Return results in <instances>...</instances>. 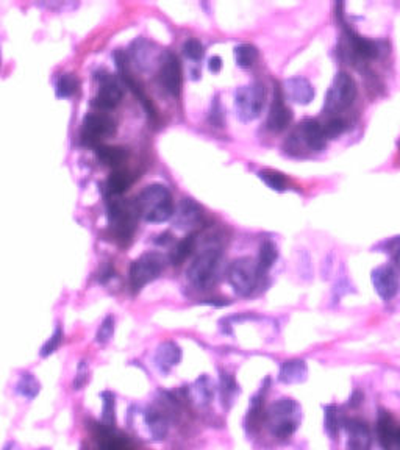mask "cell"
<instances>
[{"mask_svg":"<svg viewBox=\"0 0 400 450\" xmlns=\"http://www.w3.org/2000/svg\"><path fill=\"white\" fill-rule=\"evenodd\" d=\"M135 206L141 218L152 224L169 221L174 214L172 194L162 183H152L144 188L136 197Z\"/></svg>","mask_w":400,"mask_h":450,"instance_id":"6da1fadb","label":"cell"},{"mask_svg":"<svg viewBox=\"0 0 400 450\" xmlns=\"http://www.w3.org/2000/svg\"><path fill=\"white\" fill-rule=\"evenodd\" d=\"M302 422V407L291 397L275 400L268 409L265 424L270 435L277 439H288L298 431Z\"/></svg>","mask_w":400,"mask_h":450,"instance_id":"7a4b0ae2","label":"cell"},{"mask_svg":"<svg viewBox=\"0 0 400 450\" xmlns=\"http://www.w3.org/2000/svg\"><path fill=\"white\" fill-rule=\"evenodd\" d=\"M222 252L218 247H206L191 261L186 269V278L191 286L200 291L210 289L219 277V264Z\"/></svg>","mask_w":400,"mask_h":450,"instance_id":"3957f363","label":"cell"},{"mask_svg":"<svg viewBox=\"0 0 400 450\" xmlns=\"http://www.w3.org/2000/svg\"><path fill=\"white\" fill-rule=\"evenodd\" d=\"M107 216L115 239L122 246L129 244L135 233V218L140 216L135 204L125 202L119 196H111L107 204Z\"/></svg>","mask_w":400,"mask_h":450,"instance_id":"277c9868","label":"cell"},{"mask_svg":"<svg viewBox=\"0 0 400 450\" xmlns=\"http://www.w3.org/2000/svg\"><path fill=\"white\" fill-rule=\"evenodd\" d=\"M263 276L265 274L261 272L258 261L249 258V256L236 258L228 268L230 285L233 291L241 297H249L257 291Z\"/></svg>","mask_w":400,"mask_h":450,"instance_id":"5b68a950","label":"cell"},{"mask_svg":"<svg viewBox=\"0 0 400 450\" xmlns=\"http://www.w3.org/2000/svg\"><path fill=\"white\" fill-rule=\"evenodd\" d=\"M266 103V90L261 82L241 86L235 94V107L238 117L244 122L257 119Z\"/></svg>","mask_w":400,"mask_h":450,"instance_id":"8992f818","label":"cell"},{"mask_svg":"<svg viewBox=\"0 0 400 450\" xmlns=\"http://www.w3.org/2000/svg\"><path fill=\"white\" fill-rule=\"evenodd\" d=\"M164 271V258L157 252H147L136 258L130 266V286L133 293L141 289L159 277Z\"/></svg>","mask_w":400,"mask_h":450,"instance_id":"52a82bcc","label":"cell"},{"mask_svg":"<svg viewBox=\"0 0 400 450\" xmlns=\"http://www.w3.org/2000/svg\"><path fill=\"white\" fill-rule=\"evenodd\" d=\"M357 99V83L347 72H338L325 98V111L338 112L349 108Z\"/></svg>","mask_w":400,"mask_h":450,"instance_id":"ba28073f","label":"cell"},{"mask_svg":"<svg viewBox=\"0 0 400 450\" xmlns=\"http://www.w3.org/2000/svg\"><path fill=\"white\" fill-rule=\"evenodd\" d=\"M116 133V122L113 117L103 112H93V115H86L82 122V142L86 146L98 147L100 144L111 138Z\"/></svg>","mask_w":400,"mask_h":450,"instance_id":"9c48e42d","label":"cell"},{"mask_svg":"<svg viewBox=\"0 0 400 450\" xmlns=\"http://www.w3.org/2000/svg\"><path fill=\"white\" fill-rule=\"evenodd\" d=\"M159 83L164 90L174 98H179L181 91V66L177 55L172 52H164L159 60V70H158Z\"/></svg>","mask_w":400,"mask_h":450,"instance_id":"30bf717a","label":"cell"},{"mask_svg":"<svg viewBox=\"0 0 400 450\" xmlns=\"http://www.w3.org/2000/svg\"><path fill=\"white\" fill-rule=\"evenodd\" d=\"M99 80V91L93 99V105L99 110H113L119 105V102L122 100L124 91L117 80L108 74V72L102 70L98 75Z\"/></svg>","mask_w":400,"mask_h":450,"instance_id":"8fae6325","label":"cell"},{"mask_svg":"<svg viewBox=\"0 0 400 450\" xmlns=\"http://www.w3.org/2000/svg\"><path fill=\"white\" fill-rule=\"evenodd\" d=\"M372 285L383 300H391L399 293L400 281L397 272L389 266H379L372 271Z\"/></svg>","mask_w":400,"mask_h":450,"instance_id":"7c38bea8","label":"cell"},{"mask_svg":"<svg viewBox=\"0 0 400 450\" xmlns=\"http://www.w3.org/2000/svg\"><path fill=\"white\" fill-rule=\"evenodd\" d=\"M293 136L294 138H299V141L305 144L310 150H315V152L322 150L327 142L324 125L319 124L315 119L303 120Z\"/></svg>","mask_w":400,"mask_h":450,"instance_id":"4fadbf2b","label":"cell"},{"mask_svg":"<svg viewBox=\"0 0 400 450\" xmlns=\"http://www.w3.org/2000/svg\"><path fill=\"white\" fill-rule=\"evenodd\" d=\"M291 120H293V111L291 108L286 107L282 91H280V88L277 86L274 93V100H272V105L268 115V122H266L268 128L270 132H275V133L283 132L285 128L291 124Z\"/></svg>","mask_w":400,"mask_h":450,"instance_id":"5bb4252c","label":"cell"},{"mask_svg":"<svg viewBox=\"0 0 400 450\" xmlns=\"http://www.w3.org/2000/svg\"><path fill=\"white\" fill-rule=\"evenodd\" d=\"M181 347L175 341H164L157 347L154 363L159 374H169L181 361Z\"/></svg>","mask_w":400,"mask_h":450,"instance_id":"9a60e30c","label":"cell"},{"mask_svg":"<svg viewBox=\"0 0 400 450\" xmlns=\"http://www.w3.org/2000/svg\"><path fill=\"white\" fill-rule=\"evenodd\" d=\"M95 438L100 450H135L129 438L115 427H108L102 422L95 425Z\"/></svg>","mask_w":400,"mask_h":450,"instance_id":"2e32d148","label":"cell"},{"mask_svg":"<svg viewBox=\"0 0 400 450\" xmlns=\"http://www.w3.org/2000/svg\"><path fill=\"white\" fill-rule=\"evenodd\" d=\"M268 389H269V379L265 380V383L261 384L260 391L251 399L249 412H247V416H246V429L249 433L257 431L260 429L261 422H265V416H266L265 399H266Z\"/></svg>","mask_w":400,"mask_h":450,"instance_id":"e0dca14e","label":"cell"},{"mask_svg":"<svg viewBox=\"0 0 400 450\" xmlns=\"http://www.w3.org/2000/svg\"><path fill=\"white\" fill-rule=\"evenodd\" d=\"M347 450H371L372 438L367 424L362 419H350L346 422Z\"/></svg>","mask_w":400,"mask_h":450,"instance_id":"ac0fdd59","label":"cell"},{"mask_svg":"<svg viewBox=\"0 0 400 450\" xmlns=\"http://www.w3.org/2000/svg\"><path fill=\"white\" fill-rule=\"evenodd\" d=\"M186 394L191 399V402H194L197 407H206V405H210V402L214 397L216 387L210 377L204 374V375H200L199 379L191 384V387H188Z\"/></svg>","mask_w":400,"mask_h":450,"instance_id":"d6986e66","label":"cell"},{"mask_svg":"<svg viewBox=\"0 0 400 450\" xmlns=\"http://www.w3.org/2000/svg\"><path fill=\"white\" fill-rule=\"evenodd\" d=\"M308 377V366L303 360L293 358L286 360L285 363L280 366L278 371V380L285 384H298L305 382Z\"/></svg>","mask_w":400,"mask_h":450,"instance_id":"ffe728a7","label":"cell"},{"mask_svg":"<svg viewBox=\"0 0 400 450\" xmlns=\"http://www.w3.org/2000/svg\"><path fill=\"white\" fill-rule=\"evenodd\" d=\"M285 88L288 98L295 103H300V105H308V103L315 99L313 85L303 77H293L290 80H286Z\"/></svg>","mask_w":400,"mask_h":450,"instance_id":"44dd1931","label":"cell"},{"mask_svg":"<svg viewBox=\"0 0 400 450\" xmlns=\"http://www.w3.org/2000/svg\"><path fill=\"white\" fill-rule=\"evenodd\" d=\"M95 157H98L102 164L119 169V166H121L127 158V149L121 146H107V144H100V146L95 147Z\"/></svg>","mask_w":400,"mask_h":450,"instance_id":"7402d4cb","label":"cell"},{"mask_svg":"<svg viewBox=\"0 0 400 450\" xmlns=\"http://www.w3.org/2000/svg\"><path fill=\"white\" fill-rule=\"evenodd\" d=\"M349 43L352 46V49H354V52L359 56V58L374 60L380 55V47L377 43L359 36V35L354 33V31H349Z\"/></svg>","mask_w":400,"mask_h":450,"instance_id":"603a6c76","label":"cell"},{"mask_svg":"<svg viewBox=\"0 0 400 450\" xmlns=\"http://www.w3.org/2000/svg\"><path fill=\"white\" fill-rule=\"evenodd\" d=\"M16 394L26 400H33L38 397L39 391H41V382H39L35 374L28 371L21 372L18 382H16Z\"/></svg>","mask_w":400,"mask_h":450,"instance_id":"cb8c5ba5","label":"cell"},{"mask_svg":"<svg viewBox=\"0 0 400 450\" xmlns=\"http://www.w3.org/2000/svg\"><path fill=\"white\" fill-rule=\"evenodd\" d=\"M219 394L222 399V405L226 408H230L233 405L235 399L239 396V384L236 379L227 371H221L219 374Z\"/></svg>","mask_w":400,"mask_h":450,"instance_id":"d4e9b609","label":"cell"},{"mask_svg":"<svg viewBox=\"0 0 400 450\" xmlns=\"http://www.w3.org/2000/svg\"><path fill=\"white\" fill-rule=\"evenodd\" d=\"M133 183V177L125 169H115L107 179V189L110 196H122L125 191H129Z\"/></svg>","mask_w":400,"mask_h":450,"instance_id":"484cf974","label":"cell"},{"mask_svg":"<svg viewBox=\"0 0 400 450\" xmlns=\"http://www.w3.org/2000/svg\"><path fill=\"white\" fill-rule=\"evenodd\" d=\"M200 221H202V208L193 199H183L177 214L179 227H191V225H196Z\"/></svg>","mask_w":400,"mask_h":450,"instance_id":"4316f807","label":"cell"},{"mask_svg":"<svg viewBox=\"0 0 400 450\" xmlns=\"http://www.w3.org/2000/svg\"><path fill=\"white\" fill-rule=\"evenodd\" d=\"M194 246H196V233H191V235L179 241V244L174 247V251L169 255V260L174 266H180L181 263H185L188 256L193 253Z\"/></svg>","mask_w":400,"mask_h":450,"instance_id":"83f0119b","label":"cell"},{"mask_svg":"<svg viewBox=\"0 0 400 450\" xmlns=\"http://www.w3.org/2000/svg\"><path fill=\"white\" fill-rule=\"evenodd\" d=\"M102 424L115 427L116 424V394L111 391H102Z\"/></svg>","mask_w":400,"mask_h":450,"instance_id":"f1b7e54d","label":"cell"},{"mask_svg":"<svg viewBox=\"0 0 400 450\" xmlns=\"http://www.w3.org/2000/svg\"><path fill=\"white\" fill-rule=\"evenodd\" d=\"M341 416L336 405H327L324 407V429L332 439H336L340 435L341 429Z\"/></svg>","mask_w":400,"mask_h":450,"instance_id":"f546056e","label":"cell"},{"mask_svg":"<svg viewBox=\"0 0 400 450\" xmlns=\"http://www.w3.org/2000/svg\"><path fill=\"white\" fill-rule=\"evenodd\" d=\"M277 256H278V252H277L275 244L272 243V241H265V243H263L260 247V253H258V260H257L263 274H266V272L272 266H274Z\"/></svg>","mask_w":400,"mask_h":450,"instance_id":"4dcf8cb0","label":"cell"},{"mask_svg":"<svg viewBox=\"0 0 400 450\" xmlns=\"http://www.w3.org/2000/svg\"><path fill=\"white\" fill-rule=\"evenodd\" d=\"M78 88V80L74 74H61L55 83V94L60 99H66L74 95Z\"/></svg>","mask_w":400,"mask_h":450,"instance_id":"1f68e13d","label":"cell"},{"mask_svg":"<svg viewBox=\"0 0 400 450\" xmlns=\"http://www.w3.org/2000/svg\"><path fill=\"white\" fill-rule=\"evenodd\" d=\"M235 58L238 66L241 68H251L253 63L258 58L257 47L252 44H239L235 47Z\"/></svg>","mask_w":400,"mask_h":450,"instance_id":"d6a6232c","label":"cell"},{"mask_svg":"<svg viewBox=\"0 0 400 450\" xmlns=\"http://www.w3.org/2000/svg\"><path fill=\"white\" fill-rule=\"evenodd\" d=\"M258 175H260V179L274 191H285L288 187V182L283 177V174L272 171V169H265V171H261Z\"/></svg>","mask_w":400,"mask_h":450,"instance_id":"836d02e7","label":"cell"},{"mask_svg":"<svg viewBox=\"0 0 400 450\" xmlns=\"http://www.w3.org/2000/svg\"><path fill=\"white\" fill-rule=\"evenodd\" d=\"M115 316L108 315L105 319L102 320L99 328H98V333H95V342L98 344H107L108 341H111V338H113L115 335Z\"/></svg>","mask_w":400,"mask_h":450,"instance_id":"e575fe53","label":"cell"},{"mask_svg":"<svg viewBox=\"0 0 400 450\" xmlns=\"http://www.w3.org/2000/svg\"><path fill=\"white\" fill-rule=\"evenodd\" d=\"M61 342H63V328L58 325L57 328H55V332L51 335L49 340L44 342V345L41 347V352H39V353H41L43 358L51 357L52 353H55V352L58 350Z\"/></svg>","mask_w":400,"mask_h":450,"instance_id":"d590c367","label":"cell"},{"mask_svg":"<svg viewBox=\"0 0 400 450\" xmlns=\"http://www.w3.org/2000/svg\"><path fill=\"white\" fill-rule=\"evenodd\" d=\"M183 53H185L189 60H200L204 56L205 51H204V44L199 41V39L196 38H191V39H186L185 43H183Z\"/></svg>","mask_w":400,"mask_h":450,"instance_id":"8d00e7d4","label":"cell"},{"mask_svg":"<svg viewBox=\"0 0 400 450\" xmlns=\"http://www.w3.org/2000/svg\"><path fill=\"white\" fill-rule=\"evenodd\" d=\"M346 128H347L346 120H344L342 117H333L324 125V133L327 138H336V136H340L346 132Z\"/></svg>","mask_w":400,"mask_h":450,"instance_id":"74e56055","label":"cell"},{"mask_svg":"<svg viewBox=\"0 0 400 450\" xmlns=\"http://www.w3.org/2000/svg\"><path fill=\"white\" fill-rule=\"evenodd\" d=\"M88 379H90V369H88V363L85 360H82L78 363L77 372H75V379H74V389H82L85 384L88 383Z\"/></svg>","mask_w":400,"mask_h":450,"instance_id":"f35d334b","label":"cell"},{"mask_svg":"<svg viewBox=\"0 0 400 450\" xmlns=\"http://www.w3.org/2000/svg\"><path fill=\"white\" fill-rule=\"evenodd\" d=\"M383 450H400V425L397 427L394 436L383 446Z\"/></svg>","mask_w":400,"mask_h":450,"instance_id":"ab89813d","label":"cell"},{"mask_svg":"<svg viewBox=\"0 0 400 450\" xmlns=\"http://www.w3.org/2000/svg\"><path fill=\"white\" fill-rule=\"evenodd\" d=\"M363 399H364L363 392L357 389V391L352 392V396H350V399H349V405H350V407H354V408H357V407H359V405L363 404Z\"/></svg>","mask_w":400,"mask_h":450,"instance_id":"60d3db41","label":"cell"},{"mask_svg":"<svg viewBox=\"0 0 400 450\" xmlns=\"http://www.w3.org/2000/svg\"><path fill=\"white\" fill-rule=\"evenodd\" d=\"M208 68H210V70L211 72H219L221 70V68H222V60H221V56H218V55H214L213 58H210V63H208Z\"/></svg>","mask_w":400,"mask_h":450,"instance_id":"b9f144b4","label":"cell"},{"mask_svg":"<svg viewBox=\"0 0 400 450\" xmlns=\"http://www.w3.org/2000/svg\"><path fill=\"white\" fill-rule=\"evenodd\" d=\"M167 241H171V233H167V231H166V233H163V235H159V236H158V239H155V243H157V244H163V246H164V244L167 243Z\"/></svg>","mask_w":400,"mask_h":450,"instance_id":"7bdbcfd3","label":"cell"},{"mask_svg":"<svg viewBox=\"0 0 400 450\" xmlns=\"http://www.w3.org/2000/svg\"><path fill=\"white\" fill-rule=\"evenodd\" d=\"M4 450H22V447L16 443V441H8V443L4 446Z\"/></svg>","mask_w":400,"mask_h":450,"instance_id":"ee69618b","label":"cell"},{"mask_svg":"<svg viewBox=\"0 0 400 450\" xmlns=\"http://www.w3.org/2000/svg\"><path fill=\"white\" fill-rule=\"evenodd\" d=\"M396 263H397V266L400 268V248H399V252L396 253Z\"/></svg>","mask_w":400,"mask_h":450,"instance_id":"f6af8a7d","label":"cell"},{"mask_svg":"<svg viewBox=\"0 0 400 450\" xmlns=\"http://www.w3.org/2000/svg\"><path fill=\"white\" fill-rule=\"evenodd\" d=\"M41 450H47V449H41Z\"/></svg>","mask_w":400,"mask_h":450,"instance_id":"bcb514c9","label":"cell"}]
</instances>
